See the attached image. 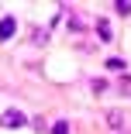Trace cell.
Wrapping results in <instances>:
<instances>
[{"label": "cell", "mask_w": 131, "mask_h": 134, "mask_svg": "<svg viewBox=\"0 0 131 134\" xmlns=\"http://www.w3.org/2000/svg\"><path fill=\"white\" fill-rule=\"evenodd\" d=\"M0 124H4L7 131H14V127H24V124H28V117H24L21 110H4V117H0Z\"/></svg>", "instance_id": "cell-1"}, {"label": "cell", "mask_w": 131, "mask_h": 134, "mask_svg": "<svg viewBox=\"0 0 131 134\" xmlns=\"http://www.w3.org/2000/svg\"><path fill=\"white\" fill-rule=\"evenodd\" d=\"M14 31H17V21L7 14L4 21H0V41H11V38H14Z\"/></svg>", "instance_id": "cell-2"}, {"label": "cell", "mask_w": 131, "mask_h": 134, "mask_svg": "<svg viewBox=\"0 0 131 134\" xmlns=\"http://www.w3.org/2000/svg\"><path fill=\"white\" fill-rule=\"evenodd\" d=\"M103 120H107L111 131H124V114H121V110H107V114H103Z\"/></svg>", "instance_id": "cell-3"}, {"label": "cell", "mask_w": 131, "mask_h": 134, "mask_svg": "<svg viewBox=\"0 0 131 134\" xmlns=\"http://www.w3.org/2000/svg\"><path fill=\"white\" fill-rule=\"evenodd\" d=\"M97 35H100V41H114V35H111V21H97Z\"/></svg>", "instance_id": "cell-4"}, {"label": "cell", "mask_w": 131, "mask_h": 134, "mask_svg": "<svg viewBox=\"0 0 131 134\" xmlns=\"http://www.w3.org/2000/svg\"><path fill=\"white\" fill-rule=\"evenodd\" d=\"M103 65H107L111 72H124V69H128V62H124V59H107Z\"/></svg>", "instance_id": "cell-5"}, {"label": "cell", "mask_w": 131, "mask_h": 134, "mask_svg": "<svg viewBox=\"0 0 131 134\" xmlns=\"http://www.w3.org/2000/svg\"><path fill=\"white\" fill-rule=\"evenodd\" d=\"M114 10H117L121 17H128V14H131V0H117V4H114Z\"/></svg>", "instance_id": "cell-6"}, {"label": "cell", "mask_w": 131, "mask_h": 134, "mask_svg": "<svg viewBox=\"0 0 131 134\" xmlns=\"http://www.w3.org/2000/svg\"><path fill=\"white\" fill-rule=\"evenodd\" d=\"M52 134H69V120H55L52 124Z\"/></svg>", "instance_id": "cell-7"}, {"label": "cell", "mask_w": 131, "mask_h": 134, "mask_svg": "<svg viewBox=\"0 0 131 134\" xmlns=\"http://www.w3.org/2000/svg\"><path fill=\"white\" fill-rule=\"evenodd\" d=\"M93 93H97V96L107 93V83H103V79H93Z\"/></svg>", "instance_id": "cell-8"}]
</instances>
